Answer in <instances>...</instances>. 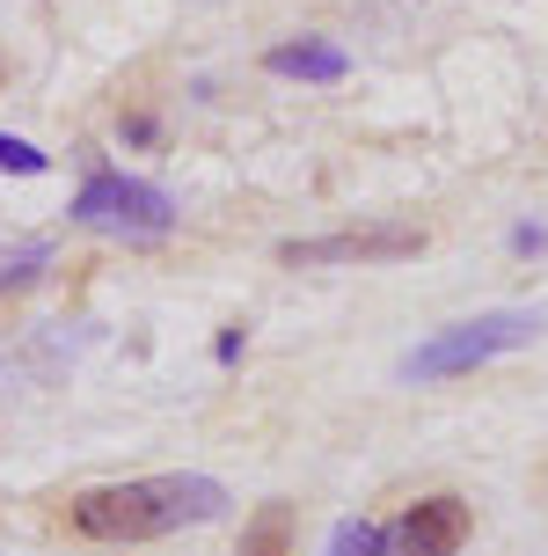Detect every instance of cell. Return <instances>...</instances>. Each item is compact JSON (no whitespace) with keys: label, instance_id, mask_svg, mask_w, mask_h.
I'll list each match as a JSON object with an SVG mask.
<instances>
[{"label":"cell","instance_id":"1","mask_svg":"<svg viewBox=\"0 0 548 556\" xmlns=\"http://www.w3.org/2000/svg\"><path fill=\"white\" fill-rule=\"evenodd\" d=\"M227 513V491L213 476H132V483H95L81 498L66 505L74 534L88 542H154V534H176V528H205Z\"/></svg>","mask_w":548,"mask_h":556},{"label":"cell","instance_id":"7","mask_svg":"<svg viewBox=\"0 0 548 556\" xmlns=\"http://www.w3.org/2000/svg\"><path fill=\"white\" fill-rule=\"evenodd\" d=\"M234 556H293V505H264L242 528V549Z\"/></svg>","mask_w":548,"mask_h":556},{"label":"cell","instance_id":"2","mask_svg":"<svg viewBox=\"0 0 548 556\" xmlns=\"http://www.w3.org/2000/svg\"><path fill=\"white\" fill-rule=\"evenodd\" d=\"M534 337H541V315H534V307H490V315H475V323H454V330L424 337L410 359H403V374H410V381H454V374L490 366V359H505V352L534 344Z\"/></svg>","mask_w":548,"mask_h":556},{"label":"cell","instance_id":"8","mask_svg":"<svg viewBox=\"0 0 548 556\" xmlns=\"http://www.w3.org/2000/svg\"><path fill=\"white\" fill-rule=\"evenodd\" d=\"M322 556H387V534L373 528V520H336Z\"/></svg>","mask_w":548,"mask_h":556},{"label":"cell","instance_id":"3","mask_svg":"<svg viewBox=\"0 0 548 556\" xmlns=\"http://www.w3.org/2000/svg\"><path fill=\"white\" fill-rule=\"evenodd\" d=\"M74 220L95 227V235H125V242H162L168 227H176V198L162 184H139V176H88L81 198H74Z\"/></svg>","mask_w":548,"mask_h":556},{"label":"cell","instance_id":"4","mask_svg":"<svg viewBox=\"0 0 548 556\" xmlns=\"http://www.w3.org/2000/svg\"><path fill=\"white\" fill-rule=\"evenodd\" d=\"M424 250V227H366V235H322V242H285V264H395V256H417Z\"/></svg>","mask_w":548,"mask_h":556},{"label":"cell","instance_id":"6","mask_svg":"<svg viewBox=\"0 0 548 556\" xmlns=\"http://www.w3.org/2000/svg\"><path fill=\"white\" fill-rule=\"evenodd\" d=\"M271 74H285V81H344L352 59H344V45H329V37H301V45H278L271 52Z\"/></svg>","mask_w":548,"mask_h":556},{"label":"cell","instance_id":"5","mask_svg":"<svg viewBox=\"0 0 548 556\" xmlns=\"http://www.w3.org/2000/svg\"><path fill=\"white\" fill-rule=\"evenodd\" d=\"M468 505L461 498H417L395 528H387V556H454L468 542Z\"/></svg>","mask_w":548,"mask_h":556},{"label":"cell","instance_id":"9","mask_svg":"<svg viewBox=\"0 0 548 556\" xmlns=\"http://www.w3.org/2000/svg\"><path fill=\"white\" fill-rule=\"evenodd\" d=\"M0 168H8V176H44V154H37L29 139H8V132H0Z\"/></svg>","mask_w":548,"mask_h":556}]
</instances>
